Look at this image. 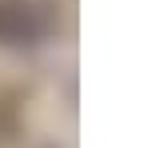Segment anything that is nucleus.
I'll list each match as a JSON object with an SVG mask.
<instances>
[{"mask_svg":"<svg viewBox=\"0 0 148 148\" xmlns=\"http://www.w3.org/2000/svg\"><path fill=\"white\" fill-rule=\"evenodd\" d=\"M40 32V12L32 0H0V40L28 44Z\"/></svg>","mask_w":148,"mask_h":148,"instance_id":"nucleus-1","label":"nucleus"}]
</instances>
